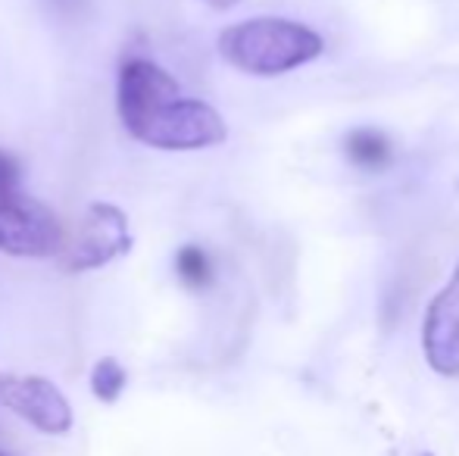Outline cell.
<instances>
[{"instance_id":"obj_1","label":"cell","mask_w":459,"mask_h":456,"mask_svg":"<svg viewBox=\"0 0 459 456\" xmlns=\"http://www.w3.org/2000/svg\"><path fill=\"white\" fill-rule=\"evenodd\" d=\"M325 41L316 29L284 16H256L235 22L219 35V54L247 75L275 79L319 60Z\"/></svg>"},{"instance_id":"obj_2","label":"cell","mask_w":459,"mask_h":456,"mask_svg":"<svg viewBox=\"0 0 459 456\" xmlns=\"http://www.w3.org/2000/svg\"><path fill=\"white\" fill-rule=\"evenodd\" d=\"M132 138L157 151H204L222 144L229 138V125L206 100L178 98L147 116Z\"/></svg>"},{"instance_id":"obj_3","label":"cell","mask_w":459,"mask_h":456,"mask_svg":"<svg viewBox=\"0 0 459 456\" xmlns=\"http://www.w3.org/2000/svg\"><path fill=\"white\" fill-rule=\"evenodd\" d=\"M63 250H66V235L54 210L22 191L0 197V254L44 260V256H60Z\"/></svg>"},{"instance_id":"obj_4","label":"cell","mask_w":459,"mask_h":456,"mask_svg":"<svg viewBox=\"0 0 459 456\" xmlns=\"http://www.w3.org/2000/svg\"><path fill=\"white\" fill-rule=\"evenodd\" d=\"M132 250L128 219L113 203H91L79 226L75 241L63 250V269L66 272H91L107 262L119 260Z\"/></svg>"},{"instance_id":"obj_5","label":"cell","mask_w":459,"mask_h":456,"mask_svg":"<svg viewBox=\"0 0 459 456\" xmlns=\"http://www.w3.org/2000/svg\"><path fill=\"white\" fill-rule=\"evenodd\" d=\"M178 98H182V85L153 60L132 56V60L122 63L116 107H119V119L128 134L138 132L147 116H153L160 107H166L169 100Z\"/></svg>"},{"instance_id":"obj_6","label":"cell","mask_w":459,"mask_h":456,"mask_svg":"<svg viewBox=\"0 0 459 456\" xmlns=\"http://www.w3.org/2000/svg\"><path fill=\"white\" fill-rule=\"evenodd\" d=\"M0 403L44 434H66L73 428V407L50 378L0 375Z\"/></svg>"},{"instance_id":"obj_7","label":"cell","mask_w":459,"mask_h":456,"mask_svg":"<svg viewBox=\"0 0 459 456\" xmlns=\"http://www.w3.org/2000/svg\"><path fill=\"white\" fill-rule=\"evenodd\" d=\"M422 353L431 372L444 378H459V260L447 288H441L425 310Z\"/></svg>"},{"instance_id":"obj_8","label":"cell","mask_w":459,"mask_h":456,"mask_svg":"<svg viewBox=\"0 0 459 456\" xmlns=\"http://www.w3.org/2000/svg\"><path fill=\"white\" fill-rule=\"evenodd\" d=\"M344 153L359 169H385L394 159V144L378 128H353L344 138Z\"/></svg>"},{"instance_id":"obj_9","label":"cell","mask_w":459,"mask_h":456,"mask_svg":"<svg viewBox=\"0 0 459 456\" xmlns=\"http://www.w3.org/2000/svg\"><path fill=\"white\" fill-rule=\"evenodd\" d=\"M176 272L187 288H194V291H204V288H210L212 279H216L210 254H206L200 244H185V247L178 250L176 254Z\"/></svg>"},{"instance_id":"obj_10","label":"cell","mask_w":459,"mask_h":456,"mask_svg":"<svg viewBox=\"0 0 459 456\" xmlns=\"http://www.w3.org/2000/svg\"><path fill=\"white\" fill-rule=\"evenodd\" d=\"M128 388V372L119 359L103 357L94 363L91 369V394L100 403H116L122 397V391Z\"/></svg>"},{"instance_id":"obj_11","label":"cell","mask_w":459,"mask_h":456,"mask_svg":"<svg viewBox=\"0 0 459 456\" xmlns=\"http://www.w3.org/2000/svg\"><path fill=\"white\" fill-rule=\"evenodd\" d=\"M19 182H22V169H19L16 157H10L6 151H0V197L19 194Z\"/></svg>"},{"instance_id":"obj_12","label":"cell","mask_w":459,"mask_h":456,"mask_svg":"<svg viewBox=\"0 0 459 456\" xmlns=\"http://www.w3.org/2000/svg\"><path fill=\"white\" fill-rule=\"evenodd\" d=\"M50 4H54L60 13H69V16H73V13L82 10V4H85V0H50Z\"/></svg>"},{"instance_id":"obj_13","label":"cell","mask_w":459,"mask_h":456,"mask_svg":"<svg viewBox=\"0 0 459 456\" xmlns=\"http://www.w3.org/2000/svg\"><path fill=\"white\" fill-rule=\"evenodd\" d=\"M206 6H212V10H231V6H238L241 0H204Z\"/></svg>"},{"instance_id":"obj_14","label":"cell","mask_w":459,"mask_h":456,"mask_svg":"<svg viewBox=\"0 0 459 456\" xmlns=\"http://www.w3.org/2000/svg\"><path fill=\"white\" fill-rule=\"evenodd\" d=\"M419 456H435V453H419Z\"/></svg>"},{"instance_id":"obj_15","label":"cell","mask_w":459,"mask_h":456,"mask_svg":"<svg viewBox=\"0 0 459 456\" xmlns=\"http://www.w3.org/2000/svg\"><path fill=\"white\" fill-rule=\"evenodd\" d=\"M0 456H13V453H4V451H0Z\"/></svg>"}]
</instances>
